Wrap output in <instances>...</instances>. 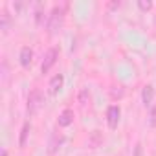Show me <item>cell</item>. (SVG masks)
I'll use <instances>...</instances> for the list:
<instances>
[{"label": "cell", "mask_w": 156, "mask_h": 156, "mask_svg": "<svg viewBox=\"0 0 156 156\" xmlns=\"http://www.w3.org/2000/svg\"><path fill=\"white\" fill-rule=\"evenodd\" d=\"M64 15H66L64 6H55V8H51V11H50V15H48V20H46V28H48V33H50V35L57 33V31L62 28V24H64Z\"/></svg>", "instance_id": "obj_1"}, {"label": "cell", "mask_w": 156, "mask_h": 156, "mask_svg": "<svg viewBox=\"0 0 156 156\" xmlns=\"http://www.w3.org/2000/svg\"><path fill=\"white\" fill-rule=\"evenodd\" d=\"M42 105H44V96H42V92H41L39 88L31 90V92H30V96H28V105H26L28 116H35V114L41 110V107H42Z\"/></svg>", "instance_id": "obj_2"}, {"label": "cell", "mask_w": 156, "mask_h": 156, "mask_svg": "<svg viewBox=\"0 0 156 156\" xmlns=\"http://www.w3.org/2000/svg\"><path fill=\"white\" fill-rule=\"evenodd\" d=\"M57 59H59V50L57 48H50L44 53V59H42V64H41V73H48L51 70V66L57 62Z\"/></svg>", "instance_id": "obj_3"}, {"label": "cell", "mask_w": 156, "mask_h": 156, "mask_svg": "<svg viewBox=\"0 0 156 156\" xmlns=\"http://www.w3.org/2000/svg\"><path fill=\"white\" fill-rule=\"evenodd\" d=\"M62 85H64V75L62 73H55L50 79V83H48V94L50 96H57L62 90Z\"/></svg>", "instance_id": "obj_4"}, {"label": "cell", "mask_w": 156, "mask_h": 156, "mask_svg": "<svg viewBox=\"0 0 156 156\" xmlns=\"http://www.w3.org/2000/svg\"><path fill=\"white\" fill-rule=\"evenodd\" d=\"M119 116H121V108L118 105H110L107 108V123L110 129H116L119 123Z\"/></svg>", "instance_id": "obj_5"}, {"label": "cell", "mask_w": 156, "mask_h": 156, "mask_svg": "<svg viewBox=\"0 0 156 156\" xmlns=\"http://www.w3.org/2000/svg\"><path fill=\"white\" fill-rule=\"evenodd\" d=\"M62 143H64V136L61 132H53L51 138H50V141H48V154H55L61 149Z\"/></svg>", "instance_id": "obj_6"}, {"label": "cell", "mask_w": 156, "mask_h": 156, "mask_svg": "<svg viewBox=\"0 0 156 156\" xmlns=\"http://www.w3.org/2000/svg\"><path fill=\"white\" fill-rule=\"evenodd\" d=\"M73 118H75L73 110H72V108H64V110L59 114L57 125H59V127H70V125L73 123Z\"/></svg>", "instance_id": "obj_7"}, {"label": "cell", "mask_w": 156, "mask_h": 156, "mask_svg": "<svg viewBox=\"0 0 156 156\" xmlns=\"http://www.w3.org/2000/svg\"><path fill=\"white\" fill-rule=\"evenodd\" d=\"M31 59H33V50L30 46H22L20 48V55H19V61H20V66L28 68L31 64Z\"/></svg>", "instance_id": "obj_8"}, {"label": "cell", "mask_w": 156, "mask_h": 156, "mask_svg": "<svg viewBox=\"0 0 156 156\" xmlns=\"http://www.w3.org/2000/svg\"><path fill=\"white\" fill-rule=\"evenodd\" d=\"M152 101H154V88L151 85H145L141 90V103L145 107H152Z\"/></svg>", "instance_id": "obj_9"}, {"label": "cell", "mask_w": 156, "mask_h": 156, "mask_svg": "<svg viewBox=\"0 0 156 156\" xmlns=\"http://www.w3.org/2000/svg\"><path fill=\"white\" fill-rule=\"evenodd\" d=\"M30 130H31V123L30 121H24L22 129H20V140H19V145L24 147L26 141H28V136H30Z\"/></svg>", "instance_id": "obj_10"}, {"label": "cell", "mask_w": 156, "mask_h": 156, "mask_svg": "<svg viewBox=\"0 0 156 156\" xmlns=\"http://www.w3.org/2000/svg\"><path fill=\"white\" fill-rule=\"evenodd\" d=\"M9 22H11L9 13L8 11H2V13H0V30H2L4 33H8V30H9Z\"/></svg>", "instance_id": "obj_11"}, {"label": "cell", "mask_w": 156, "mask_h": 156, "mask_svg": "<svg viewBox=\"0 0 156 156\" xmlns=\"http://www.w3.org/2000/svg\"><path fill=\"white\" fill-rule=\"evenodd\" d=\"M77 99H79V105L81 107H87L90 103V90L88 88H81L79 90V98H77Z\"/></svg>", "instance_id": "obj_12"}, {"label": "cell", "mask_w": 156, "mask_h": 156, "mask_svg": "<svg viewBox=\"0 0 156 156\" xmlns=\"http://www.w3.org/2000/svg\"><path fill=\"white\" fill-rule=\"evenodd\" d=\"M101 141H103V138H101L99 130H94V132H92V136H90V140H88V145H90L92 149H96Z\"/></svg>", "instance_id": "obj_13"}, {"label": "cell", "mask_w": 156, "mask_h": 156, "mask_svg": "<svg viewBox=\"0 0 156 156\" xmlns=\"http://www.w3.org/2000/svg\"><path fill=\"white\" fill-rule=\"evenodd\" d=\"M125 96V90H123V87L121 85H118V87H112L110 88V98L112 99H121Z\"/></svg>", "instance_id": "obj_14"}, {"label": "cell", "mask_w": 156, "mask_h": 156, "mask_svg": "<svg viewBox=\"0 0 156 156\" xmlns=\"http://www.w3.org/2000/svg\"><path fill=\"white\" fill-rule=\"evenodd\" d=\"M44 22V15H42V4H37V9H35V24L41 26Z\"/></svg>", "instance_id": "obj_15"}, {"label": "cell", "mask_w": 156, "mask_h": 156, "mask_svg": "<svg viewBox=\"0 0 156 156\" xmlns=\"http://www.w3.org/2000/svg\"><path fill=\"white\" fill-rule=\"evenodd\" d=\"M138 8L141 11H151L152 9V2L151 0H138Z\"/></svg>", "instance_id": "obj_16"}, {"label": "cell", "mask_w": 156, "mask_h": 156, "mask_svg": "<svg viewBox=\"0 0 156 156\" xmlns=\"http://www.w3.org/2000/svg\"><path fill=\"white\" fill-rule=\"evenodd\" d=\"M149 123H151V127H156V105L151 107V112H149Z\"/></svg>", "instance_id": "obj_17"}, {"label": "cell", "mask_w": 156, "mask_h": 156, "mask_svg": "<svg viewBox=\"0 0 156 156\" xmlns=\"http://www.w3.org/2000/svg\"><path fill=\"white\" fill-rule=\"evenodd\" d=\"M134 156H141V145L140 143H136V147H134Z\"/></svg>", "instance_id": "obj_18"}, {"label": "cell", "mask_w": 156, "mask_h": 156, "mask_svg": "<svg viewBox=\"0 0 156 156\" xmlns=\"http://www.w3.org/2000/svg\"><path fill=\"white\" fill-rule=\"evenodd\" d=\"M121 6V2H112V4H108V8H119Z\"/></svg>", "instance_id": "obj_19"}, {"label": "cell", "mask_w": 156, "mask_h": 156, "mask_svg": "<svg viewBox=\"0 0 156 156\" xmlns=\"http://www.w3.org/2000/svg\"><path fill=\"white\" fill-rule=\"evenodd\" d=\"M2 156H8V151H2Z\"/></svg>", "instance_id": "obj_20"}]
</instances>
